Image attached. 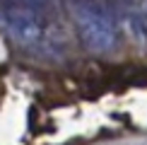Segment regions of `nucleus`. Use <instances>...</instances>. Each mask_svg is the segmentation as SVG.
I'll return each mask as SVG.
<instances>
[{
  "label": "nucleus",
  "instance_id": "1",
  "mask_svg": "<svg viewBox=\"0 0 147 145\" xmlns=\"http://www.w3.org/2000/svg\"><path fill=\"white\" fill-rule=\"evenodd\" d=\"M0 32L32 56H60L65 51L53 0H0Z\"/></svg>",
  "mask_w": 147,
  "mask_h": 145
},
{
  "label": "nucleus",
  "instance_id": "2",
  "mask_svg": "<svg viewBox=\"0 0 147 145\" xmlns=\"http://www.w3.org/2000/svg\"><path fill=\"white\" fill-rule=\"evenodd\" d=\"M77 34L92 51H109L118 39L116 17L106 0H68Z\"/></svg>",
  "mask_w": 147,
  "mask_h": 145
}]
</instances>
